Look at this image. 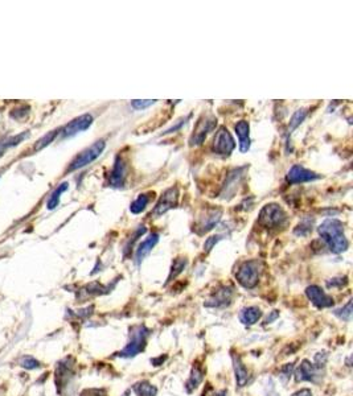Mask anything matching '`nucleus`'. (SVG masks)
<instances>
[{
	"label": "nucleus",
	"mask_w": 353,
	"mask_h": 396,
	"mask_svg": "<svg viewBox=\"0 0 353 396\" xmlns=\"http://www.w3.org/2000/svg\"><path fill=\"white\" fill-rule=\"evenodd\" d=\"M320 236L333 254H340L348 249V241L344 235V225L339 219H327L317 227Z\"/></svg>",
	"instance_id": "obj_1"
},
{
	"label": "nucleus",
	"mask_w": 353,
	"mask_h": 396,
	"mask_svg": "<svg viewBox=\"0 0 353 396\" xmlns=\"http://www.w3.org/2000/svg\"><path fill=\"white\" fill-rule=\"evenodd\" d=\"M148 334H150V330H148L145 325H139L132 328L131 334H130V342L127 343L125 349L118 352V357H122V358H132V357L138 355L139 352L145 350Z\"/></svg>",
	"instance_id": "obj_2"
},
{
	"label": "nucleus",
	"mask_w": 353,
	"mask_h": 396,
	"mask_svg": "<svg viewBox=\"0 0 353 396\" xmlns=\"http://www.w3.org/2000/svg\"><path fill=\"white\" fill-rule=\"evenodd\" d=\"M104 147H106V143H104L103 139L93 143L90 147H88L86 149H84L81 153L76 156V159H74L73 162L70 163V165H69V169H67V171H77V169H81L84 168V167H86V165L91 164V163L101 156L102 152L104 151Z\"/></svg>",
	"instance_id": "obj_3"
},
{
	"label": "nucleus",
	"mask_w": 353,
	"mask_h": 396,
	"mask_svg": "<svg viewBox=\"0 0 353 396\" xmlns=\"http://www.w3.org/2000/svg\"><path fill=\"white\" fill-rule=\"evenodd\" d=\"M235 278L243 288L252 289L258 284L259 279V264L257 260H249L241 264Z\"/></svg>",
	"instance_id": "obj_4"
},
{
	"label": "nucleus",
	"mask_w": 353,
	"mask_h": 396,
	"mask_svg": "<svg viewBox=\"0 0 353 396\" xmlns=\"http://www.w3.org/2000/svg\"><path fill=\"white\" fill-rule=\"evenodd\" d=\"M287 221V215L282 208L276 204H270L262 209L259 214V222L265 227L274 228L282 226Z\"/></svg>",
	"instance_id": "obj_5"
},
{
	"label": "nucleus",
	"mask_w": 353,
	"mask_h": 396,
	"mask_svg": "<svg viewBox=\"0 0 353 396\" xmlns=\"http://www.w3.org/2000/svg\"><path fill=\"white\" fill-rule=\"evenodd\" d=\"M216 126H217V119L213 115H204L201 119H199L195 130H193V134H192L191 139H189V144L192 147L201 144L202 141L205 140L209 132L215 130Z\"/></svg>",
	"instance_id": "obj_6"
},
{
	"label": "nucleus",
	"mask_w": 353,
	"mask_h": 396,
	"mask_svg": "<svg viewBox=\"0 0 353 396\" xmlns=\"http://www.w3.org/2000/svg\"><path fill=\"white\" fill-rule=\"evenodd\" d=\"M234 148L235 141L230 132L228 131V128H219V131L216 132L215 140H213V152L217 154H222V156H229L234 151Z\"/></svg>",
	"instance_id": "obj_7"
},
{
	"label": "nucleus",
	"mask_w": 353,
	"mask_h": 396,
	"mask_svg": "<svg viewBox=\"0 0 353 396\" xmlns=\"http://www.w3.org/2000/svg\"><path fill=\"white\" fill-rule=\"evenodd\" d=\"M179 200V189L176 186H172V188L167 189L162 194V197L159 198L158 204L155 206L152 214L155 217H159V215H163L165 213L171 210V209L175 208L178 205Z\"/></svg>",
	"instance_id": "obj_8"
},
{
	"label": "nucleus",
	"mask_w": 353,
	"mask_h": 396,
	"mask_svg": "<svg viewBox=\"0 0 353 396\" xmlns=\"http://www.w3.org/2000/svg\"><path fill=\"white\" fill-rule=\"evenodd\" d=\"M245 171L246 167H241V168L233 169V171L229 173L221 191V197L224 198V200H230V198L234 197L235 191L238 189V185L241 184V180H242L243 172Z\"/></svg>",
	"instance_id": "obj_9"
},
{
	"label": "nucleus",
	"mask_w": 353,
	"mask_h": 396,
	"mask_svg": "<svg viewBox=\"0 0 353 396\" xmlns=\"http://www.w3.org/2000/svg\"><path fill=\"white\" fill-rule=\"evenodd\" d=\"M320 176L316 175L315 172L306 169L302 165H294L287 172L286 180L290 184H304V182H311L315 180H319Z\"/></svg>",
	"instance_id": "obj_10"
},
{
	"label": "nucleus",
	"mask_w": 353,
	"mask_h": 396,
	"mask_svg": "<svg viewBox=\"0 0 353 396\" xmlns=\"http://www.w3.org/2000/svg\"><path fill=\"white\" fill-rule=\"evenodd\" d=\"M93 123V116L90 114H84L81 116L76 117L72 122H69L64 128H62V136L64 138H70L73 135H77L78 132H82L88 130Z\"/></svg>",
	"instance_id": "obj_11"
},
{
	"label": "nucleus",
	"mask_w": 353,
	"mask_h": 396,
	"mask_svg": "<svg viewBox=\"0 0 353 396\" xmlns=\"http://www.w3.org/2000/svg\"><path fill=\"white\" fill-rule=\"evenodd\" d=\"M306 295L313 305L317 308H330L333 305V299L327 295L323 289L317 286H311L306 289Z\"/></svg>",
	"instance_id": "obj_12"
},
{
	"label": "nucleus",
	"mask_w": 353,
	"mask_h": 396,
	"mask_svg": "<svg viewBox=\"0 0 353 396\" xmlns=\"http://www.w3.org/2000/svg\"><path fill=\"white\" fill-rule=\"evenodd\" d=\"M126 176H127V167H126L125 160L121 156H117L113 171L110 173L109 185L113 186V188H122L123 184H125Z\"/></svg>",
	"instance_id": "obj_13"
},
{
	"label": "nucleus",
	"mask_w": 353,
	"mask_h": 396,
	"mask_svg": "<svg viewBox=\"0 0 353 396\" xmlns=\"http://www.w3.org/2000/svg\"><path fill=\"white\" fill-rule=\"evenodd\" d=\"M235 135L238 136L239 152L246 153L250 148V126L249 122L239 121L234 127Z\"/></svg>",
	"instance_id": "obj_14"
},
{
	"label": "nucleus",
	"mask_w": 353,
	"mask_h": 396,
	"mask_svg": "<svg viewBox=\"0 0 353 396\" xmlns=\"http://www.w3.org/2000/svg\"><path fill=\"white\" fill-rule=\"evenodd\" d=\"M159 242V234L156 232H152L148 238H146L140 245L138 246V249H136V252H135V263L136 264H140L143 260H145L146 256L152 251L156 243Z\"/></svg>",
	"instance_id": "obj_15"
},
{
	"label": "nucleus",
	"mask_w": 353,
	"mask_h": 396,
	"mask_svg": "<svg viewBox=\"0 0 353 396\" xmlns=\"http://www.w3.org/2000/svg\"><path fill=\"white\" fill-rule=\"evenodd\" d=\"M317 369L313 366V363H311L309 361L304 360L302 362V365L299 366V369L296 370L295 373V380L298 383L299 382H315L317 378Z\"/></svg>",
	"instance_id": "obj_16"
},
{
	"label": "nucleus",
	"mask_w": 353,
	"mask_h": 396,
	"mask_svg": "<svg viewBox=\"0 0 353 396\" xmlns=\"http://www.w3.org/2000/svg\"><path fill=\"white\" fill-rule=\"evenodd\" d=\"M233 289L232 288H221L220 291H216L215 295L208 300V302H205V306H225L230 304V300H232Z\"/></svg>",
	"instance_id": "obj_17"
},
{
	"label": "nucleus",
	"mask_w": 353,
	"mask_h": 396,
	"mask_svg": "<svg viewBox=\"0 0 353 396\" xmlns=\"http://www.w3.org/2000/svg\"><path fill=\"white\" fill-rule=\"evenodd\" d=\"M221 215H222V212L221 210H219V209H210V210H208V213H205V217H204V218L201 219V222H200V228H201L200 234L210 231V230H212V228L220 222Z\"/></svg>",
	"instance_id": "obj_18"
},
{
	"label": "nucleus",
	"mask_w": 353,
	"mask_h": 396,
	"mask_svg": "<svg viewBox=\"0 0 353 396\" xmlns=\"http://www.w3.org/2000/svg\"><path fill=\"white\" fill-rule=\"evenodd\" d=\"M233 366H234V373H235V380H237V384L238 387H243L248 383L249 379V373L246 370L245 365L242 363L239 355H233Z\"/></svg>",
	"instance_id": "obj_19"
},
{
	"label": "nucleus",
	"mask_w": 353,
	"mask_h": 396,
	"mask_svg": "<svg viewBox=\"0 0 353 396\" xmlns=\"http://www.w3.org/2000/svg\"><path fill=\"white\" fill-rule=\"evenodd\" d=\"M262 312L261 309L257 308V306H249V308H245L241 310L239 313V320L241 323L245 324V325H254V324L261 319Z\"/></svg>",
	"instance_id": "obj_20"
},
{
	"label": "nucleus",
	"mask_w": 353,
	"mask_h": 396,
	"mask_svg": "<svg viewBox=\"0 0 353 396\" xmlns=\"http://www.w3.org/2000/svg\"><path fill=\"white\" fill-rule=\"evenodd\" d=\"M202 375H204V373H202V370L200 369V367L195 366L192 369L191 376H189L188 382L185 384V388H187L188 392H192L193 389L199 387L200 383L202 382Z\"/></svg>",
	"instance_id": "obj_21"
},
{
	"label": "nucleus",
	"mask_w": 353,
	"mask_h": 396,
	"mask_svg": "<svg viewBox=\"0 0 353 396\" xmlns=\"http://www.w3.org/2000/svg\"><path fill=\"white\" fill-rule=\"evenodd\" d=\"M67 188H69V184H67V182H62V184H60L57 186V188H56V190H54L53 193H52V195H51V197H49V200H48L47 206H48V209H49V210L54 209V208H56V206L58 205V204H60L61 194H62V193H64L65 190H67Z\"/></svg>",
	"instance_id": "obj_22"
},
{
	"label": "nucleus",
	"mask_w": 353,
	"mask_h": 396,
	"mask_svg": "<svg viewBox=\"0 0 353 396\" xmlns=\"http://www.w3.org/2000/svg\"><path fill=\"white\" fill-rule=\"evenodd\" d=\"M134 391L138 396H156L158 389L148 382H139L134 386Z\"/></svg>",
	"instance_id": "obj_23"
},
{
	"label": "nucleus",
	"mask_w": 353,
	"mask_h": 396,
	"mask_svg": "<svg viewBox=\"0 0 353 396\" xmlns=\"http://www.w3.org/2000/svg\"><path fill=\"white\" fill-rule=\"evenodd\" d=\"M148 202H150V197L147 194H139L138 198L130 205V212L132 214H139V213L145 212Z\"/></svg>",
	"instance_id": "obj_24"
},
{
	"label": "nucleus",
	"mask_w": 353,
	"mask_h": 396,
	"mask_svg": "<svg viewBox=\"0 0 353 396\" xmlns=\"http://www.w3.org/2000/svg\"><path fill=\"white\" fill-rule=\"evenodd\" d=\"M60 134V130H53V131H49L47 135H44L43 138L39 139V140L34 143L33 149L34 151H41L43 148H45L47 145H49L54 139L57 138V135Z\"/></svg>",
	"instance_id": "obj_25"
},
{
	"label": "nucleus",
	"mask_w": 353,
	"mask_h": 396,
	"mask_svg": "<svg viewBox=\"0 0 353 396\" xmlns=\"http://www.w3.org/2000/svg\"><path fill=\"white\" fill-rule=\"evenodd\" d=\"M306 116H307V110H304V108H300V110L295 111V114L293 115V117H291V121H290L289 135L293 134L294 130H296V128H298L300 125H302V122L304 121V119H306Z\"/></svg>",
	"instance_id": "obj_26"
},
{
	"label": "nucleus",
	"mask_w": 353,
	"mask_h": 396,
	"mask_svg": "<svg viewBox=\"0 0 353 396\" xmlns=\"http://www.w3.org/2000/svg\"><path fill=\"white\" fill-rule=\"evenodd\" d=\"M185 265H187V259H176L175 262H173V264H172V271L171 273H169L168 282H171L172 278L175 279L179 273H182L183 269L185 268Z\"/></svg>",
	"instance_id": "obj_27"
},
{
	"label": "nucleus",
	"mask_w": 353,
	"mask_h": 396,
	"mask_svg": "<svg viewBox=\"0 0 353 396\" xmlns=\"http://www.w3.org/2000/svg\"><path fill=\"white\" fill-rule=\"evenodd\" d=\"M335 314L339 315L341 320L349 321L350 317H352V300H349V301H348V304H346V305L344 306L343 309H339V310H336V312H335Z\"/></svg>",
	"instance_id": "obj_28"
},
{
	"label": "nucleus",
	"mask_w": 353,
	"mask_h": 396,
	"mask_svg": "<svg viewBox=\"0 0 353 396\" xmlns=\"http://www.w3.org/2000/svg\"><path fill=\"white\" fill-rule=\"evenodd\" d=\"M20 366L24 367V369L32 370V369H37V367H40V362L36 361L32 357H23L20 361Z\"/></svg>",
	"instance_id": "obj_29"
},
{
	"label": "nucleus",
	"mask_w": 353,
	"mask_h": 396,
	"mask_svg": "<svg viewBox=\"0 0 353 396\" xmlns=\"http://www.w3.org/2000/svg\"><path fill=\"white\" fill-rule=\"evenodd\" d=\"M156 101H151V99H146V101H140V99H136V101L131 102V106L135 110H143V108H147L150 106L155 103Z\"/></svg>",
	"instance_id": "obj_30"
},
{
	"label": "nucleus",
	"mask_w": 353,
	"mask_h": 396,
	"mask_svg": "<svg viewBox=\"0 0 353 396\" xmlns=\"http://www.w3.org/2000/svg\"><path fill=\"white\" fill-rule=\"evenodd\" d=\"M220 239H221L220 235H215V236H210V238L206 239L205 243H204V250H205V251H210V250L213 249V246L219 242Z\"/></svg>",
	"instance_id": "obj_31"
},
{
	"label": "nucleus",
	"mask_w": 353,
	"mask_h": 396,
	"mask_svg": "<svg viewBox=\"0 0 353 396\" xmlns=\"http://www.w3.org/2000/svg\"><path fill=\"white\" fill-rule=\"evenodd\" d=\"M293 369H294V365L293 363H290V365H286L285 367H282V370H280V373H282V376L283 378H290L291 376V373H293Z\"/></svg>",
	"instance_id": "obj_32"
},
{
	"label": "nucleus",
	"mask_w": 353,
	"mask_h": 396,
	"mask_svg": "<svg viewBox=\"0 0 353 396\" xmlns=\"http://www.w3.org/2000/svg\"><path fill=\"white\" fill-rule=\"evenodd\" d=\"M294 396H312V392H311L308 388H303L300 389V391H298V392L294 393Z\"/></svg>",
	"instance_id": "obj_33"
},
{
	"label": "nucleus",
	"mask_w": 353,
	"mask_h": 396,
	"mask_svg": "<svg viewBox=\"0 0 353 396\" xmlns=\"http://www.w3.org/2000/svg\"><path fill=\"white\" fill-rule=\"evenodd\" d=\"M278 317H279V312H278V310H272V313L270 314V317H267V320H266V324L272 323V321H274L275 319H278Z\"/></svg>",
	"instance_id": "obj_34"
},
{
	"label": "nucleus",
	"mask_w": 353,
	"mask_h": 396,
	"mask_svg": "<svg viewBox=\"0 0 353 396\" xmlns=\"http://www.w3.org/2000/svg\"><path fill=\"white\" fill-rule=\"evenodd\" d=\"M164 360H165V357H159L158 360H152L151 362L154 363L155 366H159V365H160V363L164 362Z\"/></svg>",
	"instance_id": "obj_35"
},
{
	"label": "nucleus",
	"mask_w": 353,
	"mask_h": 396,
	"mask_svg": "<svg viewBox=\"0 0 353 396\" xmlns=\"http://www.w3.org/2000/svg\"><path fill=\"white\" fill-rule=\"evenodd\" d=\"M215 396H228V393H226V391H221V392L216 393Z\"/></svg>",
	"instance_id": "obj_36"
},
{
	"label": "nucleus",
	"mask_w": 353,
	"mask_h": 396,
	"mask_svg": "<svg viewBox=\"0 0 353 396\" xmlns=\"http://www.w3.org/2000/svg\"><path fill=\"white\" fill-rule=\"evenodd\" d=\"M127 393H128V391H127V392H126V393H125V395H123V396H127Z\"/></svg>",
	"instance_id": "obj_37"
}]
</instances>
